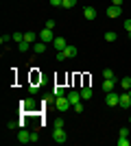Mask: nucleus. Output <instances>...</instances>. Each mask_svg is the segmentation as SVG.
I'll return each instance as SVG.
<instances>
[{
  "label": "nucleus",
  "instance_id": "nucleus-1",
  "mask_svg": "<svg viewBox=\"0 0 131 146\" xmlns=\"http://www.w3.org/2000/svg\"><path fill=\"white\" fill-rule=\"evenodd\" d=\"M53 140H55L57 144H63V142L68 140V133L63 131V127H55V131H53Z\"/></svg>",
  "mask_w": 131,
  "mask_h": 146
},
{
  "label": "nucleus",
  "instance_id": "nucleus-2",
  "mask_svg": "<svg viewBox=\"0 0 131 146\" xmlns=\"http://www.w3.org/2000/svg\"><path fill=\"white\" fill-rule=\"evenodd\" d=\"M39 39H42L44 44L55 42V33H53V29H46V26H44V31H39Z\"/></svg>",
  "mask_w": 131,
  "mask_h": 146
},
{
  "label": "nucleus",
  "instance_id": "nucleus-3",
  "mask_svg": "<svg viewBox=\"0 0 131 146\" xmlns=\"http://www.w3.org/2000/svg\"><path fill=\"white\" fill-rule=\"evenodd\" d=\"M105 103L109 105V107H120V94H116V92H107Z\"/></svg>",
  "mask_w": 131,
  "mask_h": 146
},
{
  "label": "nucleus",
  "instance_id": "nucleus-4",
  "mask_svg": "<svg viewBox=\"0 0 131 146\" xmlns=\"http://www.w3.org/2000/svg\"><path fill=\"white\" fill-rule=\"evenodd\" d=\"M68 107H70L68 96H57V109L59 111H68Z\"/></svg>",
  "mask_w": 131,
  "mask_h": 146
},
{
  "label": "nucleus",
  "instance_id": "nucleus-5",
  "mask_svg": "<svg viewBox=\"0 0 131 146\" xmlns=\"http://www.w3.org/2000/svg\"><path fill=\"white\" fill-rule=\"evenodd\" d=\"M120 15H122V9H120V7H116V5L107 7V18H120Z\"/></svg>",
  "mask_w": 131,
  "mask_h": 146
},
{
  "label": "nucleus",
  "instance_id": "nucleus-6",
  "mask_svg": "<svg viewBox=\"0 0 131 146\" xmlns=\"http://www.w3.org/2000/svg\"><path fill=\"white\" fill-rule=\"evenodd\" d=\"M66 96H68L70 105H79V103H81V100H83V98H81V92H68Z\"/></svg>",
  "mask_w": 131,
  "mask_h": 146
},
{
  "label": "nucleus",
  "instance_id": "nucleus-7",
  "mask_svg": "<svg viewBox=\"0 0 131 146\" xmlns=\"http://www.w3.org/2000/svg\"><path fill=\"white\" fill-rule=\"evenodd\" d=\"M18 142H20V144H29V142H31V133L24 131V129H20V131H18Z\"/></svg>",
  "mask_w": 131,
  "mask_h": 146
},
{
  "label": "nucleus",
  "instance_id": "nucleus-8",
  "mask_svg": "<svg viewBox=\"0 0 131 146\" xmlns=\"http://www.w3.org/2000/svg\"><path fill=\"white\" fill-rule=\"evenodd\" d=\"M114 87H116V79H105L103 81V92H114Z\"/></svg>",
  "mask_w": 131,
  "mask_h": 146
},
{
  "label": "nucleus",
  "instance_id": "nucleus-9",
  "mask_svg": "<svg viewBox=\"0 0 131 146\" xmlns=\"http://www.w3.org/2000/svg\"><path fill=\"white\" fill-rule=\"evenodd\" d=\"M120 107H125V109H129V107H131V96H129V92H127V94H120Z\"/></svg>",
  "mask_w": 131,
  "mask_h": 146
},
{
  "label": "nucleus",
  "instance_id": "nucleus-10",
  "mask_svg": "<svg viewBox=\"0 0 131 146\" xmlns=\"http://www.w3.org/2000/svg\"><path fill=\"white\" fill-rule=\"evenodd\" d=\"M83 15H85V20H96V9H94V7H85V9H83Z\"/></svg>",
  "mask_w": 131,
  "mask_h": 146
},
{
  "label": "nucleus",
  "instance_id": "nucleus-11",
  "mask_svg": "<svg viewBox=\"0 0 131 146\" xmlns=\"http://www.w3.org/2000/svg\"><path fill=\"white\" fill-rule=\"evenodd\" d=\"M53 46H55V50H63L66 46H68V44H66V39H63V37H55Z\"/></svg>",
  "mask_w": 131,
  "mask_h": 146
},
{
  "label": "nucleus",
  "instance_id": "nucleus-12",
  "mask_svg": "<svg viewBox=\"0 0 131 146\" xmlns=\"http://www.w3.org/2000/svg\"><path fill=\"white\" fill-rule=\"evenodd\" d=\"M76 52H79V50H76V46H66V48H63V55L68 57V59L76 57Z\"/></svg>",
  "mask_w": 131,
  "mask_h": 146
},
{
  "label": "nucleus",
  "instance_id": "nucleus-13",
  "mask_svg": "<svg viewBox=\"0 0 131 146\" xmlns=\"http://www.w3.org/2000/svg\"><path fill=\"white\" fill-rule=\"evenodd\" d=\"M33 107H35V100H33V98H24V100H22V109L31 111Z\"/></svg>",
  "mask_w": 131,
  "mask_h": 146
},
{
  "label": "nucleus",
  "instance_id": "nucleus-14",
  "mask_svg": "<svg viewBox=\"0 0 131 146\" xmlns=\"http://www.w3.org/2000/svg\"><path fill=\"white\" fill-rule=\"evenodd\" d=\"M35 39H37V33H33V31L24 33V42H29V44H35Z\"/></svg>",
  "mask_w": 131,
  "mask_h": 146
},
{
  "label": "nucleus",
  "instance_id": "nucleus-15",
  "mask_svg": "<svg viewBox=\"0 0 131 146\" xmlns=\"http://www.w3.org/2000/svg\"><path fill=\"white\" fill-rule=\"evenodd\" d=\"M81 98L83 100H90L92 98V87H81Z\"/></svg>",
  "mask_w": 131,
  "mask_h": 146
},
{
  "label": "nucleus",
  "instance_id": "nucleus-16",
  "mask_svg": "<svg viewBox=\"0 0 131 146\" xmlns=\"http://www.w3.org/2000/svg\"><path fill=\"white\" fill-rule=\"evenodd\" d=\"M120 87H125V92H129V90H131V76L120 79Z\"/></svg>",
  "mask_w": 131,
  "mask_h": 146
},
{
  "label": "nucleus",
  "instance_id": "nucleus-17",
  "mask_svg": "<svg viewBox=\"0 0 131 146\" xmlns=\"http://www.w3.org/2000/svg\"><path fill=\"white\" fill-rule=\"evenodd\" d=\"M103 37H105V42H107V44H112V42H116V37H118V35H116L114 31H107Z\"/></svg>",
  "mask_w": 131,
  "mask_h": 146
},
{
  "label": "nucleus",
  "instance_id": "nucleus-18",
  "mask_svg": "<svg viewBox=\"0 0 131 146\" xmlns=\"http://www.w3.org/2000/svg\"><path fill=\"white\" fill-rule=\"evenodd\" d=\"M33 50H35V52H46V44H44V42H35Z\"/></svg>",
  "mask_w": 131,
  "mask_h": 146
},
{
  "label": "nucleus",
  "instance_id": "nucleus-19",
  "mask_svg": "<svg viewBox=\"0 0 131 146\" xmlns=\"http://www.w3.org/2000/svg\"><path fill=\"white\" fill-rule=\"evenodd\" d=\"M11 37H13V42H24V33H11Z\"/></svg>",
  "mask_w": 131,
  "mask_h": 146
},
{
  "label": "nucleus",
  "instance_id": "nucleus-20",
  "mask_svg": "<svg viewBox=\"0 0 131 146\" xmlns=\"http://www.w3.org/2000/svg\"><path fill=\"white\" fill-rule=\"evenodd\" d=\"M103 79H116V76H114V70H109V68L103 70Z\"/></svg>",
  "mask_w": 131,
  "mask_h": 146
},
{
  "label": "nucleus",
  "instance_id": "nucleus-21",
  "mask_svg": "<svg viewBox=\"0 0 131 146\" xmlns=\"http://www.w3.org/2000/svg\"><path fill=\"white\" fill-rule=\"evenodd\" d=\"M74 5H76V0H63V5H61V7H63V9H72Z\"/></svg>",
  "mask_w": 131,
  "mask_h": 146
},
{
  "label": "nucleus",
  "instance_id": "nucleus-22",
  "mask_svg": "<svg viewBox=\"0 0 131 146\" xmlns=\"http://www.w3.org/2000/svg\"><path fill=\"white\" fill-rule=\"evenodd\" d=\"M26 50H31V44L29 42H20V52H26Z\"/></svg>",
  "mask_w": 131,
  "mask_h": 146
},
{
  "label": "nucleus",
  "instance_id": "nucleus-23",
  "mask_svg": "<svg viewBox=\"0 0 131 146\" xmlns=\"http://www.w3.org/2000/svg\"><path fill=\"white\" fill-rule=\"evenodd\" d=\"M118 146H129V137H122V135H120V140H118Z\"/></svg>",
  "mask_w": 131,
  "mask_h": 146
},
{
  "label": "nucleus",
  "instance_id": "nucleus-24",
  "mask_svg": "<svg viewBox=\"0 0 131 146\" xmlns=\"http://www.w3.org/2000/svg\"><path fill=\"white\" fill-rule=\"evenodd\" d=\"M125 31H127V35H131V20L129 18L125 20Z\"/></svg>",
  "mask_w": 131,
  "mask_h": 146
},
{
  "label": "nucleus",
  "instance_id": "nucleus-25",
  "mask_svg": "<svg viewBox=\"0 0 131 146\" xmlns=\"http://www.w3.org/2000/svg\"><path fill=\"white\" fill-rule=\"evenodd\" d=\"M55 96H66V92H63V87H59V85L55 87Z\"/></svg>",
  "mask_w": 131,
  "mask_h": 146
},
{
  "label": "nucleus",
  "instance_id": "nucleus-26",
  "mask_svg": "<svg viewBox=\"0 0 131 146\" xmlns=\"http://www.w3.org/2000/svg\"><path fill=\"white\" fill-rule=\"evenodd\" d=\"M63 59H68V57L63 55V50H57V61H63Z\"/></svg>",
  "mask_w": 131,
  "mask_h": 146
},
{
  "label": "nucleus",
  "instance_id": "nucleus-27",
  "mask_svg": "<svg viewBox=\"0 0 131 146\" xmlns=\"http://www.w3.org/2000/svg\"><path fill=\"white\" fill-rule=\"evenodd\" d=\"M46 29H53V31H55V20H46Z\"/></svg>",
  "mask_w": 131,
  "mask_h": 146
},
{
  "label": "nucleus",
  "instance_id": "nucleus-28",
  "mask_svg": "<svg viewBox=\"0 0 131 146\" xmlns=\"http://www.w3.org/2000/svg\"><path fill=\"white\" fill-rule=\"evenodd\" d=\"M120 135H122V137H129V129L122 127V129H120Z\"/></svg>",
  "mask_w": 131,
  "mask_h": 146
},
{
  "label": "nucleus",
  "instance_id": "nucleus-29",
  "mask_svg": "<svg viewBox=\"0 0 131 146\" xmlns=\"http://www.w3.org/2000/svg\"><path fill=\"white\" fill-rule=\"evenodd\" d=\"M63 124H66V120H63V118H57V120H55V127H63Z\"/></svg>",
  "mask_w": 131,
  "mask_h": 146
},
{
  "label": "nucleus",
  "instance_id": "nucleus-30",
  "mask_svg": "<svg viewBox=\"0 0 131 146\" xmlns=\"http://www.w3.org/2000/svg\"><path fill=\"white\" fill-rule=\"evenodd\" d=\"M50 5H53V7H61L63 0H50Z\"/></svg>",
  "mask_w": 131,
  "mask_h": 146
},
{
  "label": "nucleus",
  "instance_id": "nucleus-31",
  "mask_svg": "<svg viewBox=\"0 0 131 146\" xmlns=\"http://www.w3.org/2000/svg\"><path fill=\"white\" fill-rule=\"evenodd\" d=\"M9 39H13V37H11V35H2V37H0V42H2V44H7Z\"/></svg>",
  "mask_w": 131,
  "mask_h": 146
},
{
  "label": "nucleus",
  "instance_id": "nucleus-32",
  "mask_svg": "<svg viewBox=\"0 0 131 146\" xmlns=\"http://www.w3.org/2000/svg\"><path fill=\"white\" fill-rule=\"evenodd\" d=\"M74 111H76V113H81V111H83V105H81V103L74 105Z\"/></svg>",
  "mask_w": 131,
  "mask_h": 146
},
{
  "label": "nucleus",
  "instance_id": "nucleus-33",
  "mask_svg": "<svg viewBox=\"0 0 131 146\" xmlns=\"http://www.w3.org/2000/svg\"><path fill=\"white\" fill-rule=\"evenodd\" d=\"M31 142H39V135L37 133H31Z\"/></svg>",
  "mask_w": 131,
  "mask_h": 146
},
{
  "label": "nucleus",
  "instance_id": "nucleus-34",
  "mask_svg": "<svg viewBox=\"0 0 131 146\" xmlns=\"http://www.w3.org/2000/svg\"><path fill=\"white\" fill-rule=\"evenodd\" d=\"M122 2L125 0H112V5H116V7H122Z\"/></svg>",
  "mask_w": 131,
  "mask_h": 146
},
{
  "label": "nucleus",
  "instance_id": "nucleus-35",
  "mask_svg": "<svg viewBox=\"0 0 131 146\" xmlns=\"http://www.w3.org/2000/svg\"><path fill=\"white\" fill-rule=\"evenodd\" d=\"M129 96H131V90H129Z\"/></svg>",
  "mask_w": 131,
  "mask_h": 146
},
{
  "label": "nucleus",
  "instance_id": "nucleus-36",
  "mask_svg": "<svg viewBox=\"0 0 131 146\" xmlns=\"http://www.w3.org/2000/svg\"><path fill=\"white\" fill-rule=\"evenodd\" d=\"M129 122H131V118H129Z\"/></svg>",
  "mask_w": 131,
  "mask_h": 146
},
{
  "label": "nucleus",
  "instance_id": "nucleus-37",
  "mask_svg": "<svg viewBox=\"0 0 131 146\" xmlns=\"http://www.w3.org/2000/svg\"><path fill=\"white\" fill-rule=\"evenodd\" d=\"M129 37H131V35H129Z\"/></svg>",
  "mask_w": 131,
  "mask_h": 146
}]
</instances>
